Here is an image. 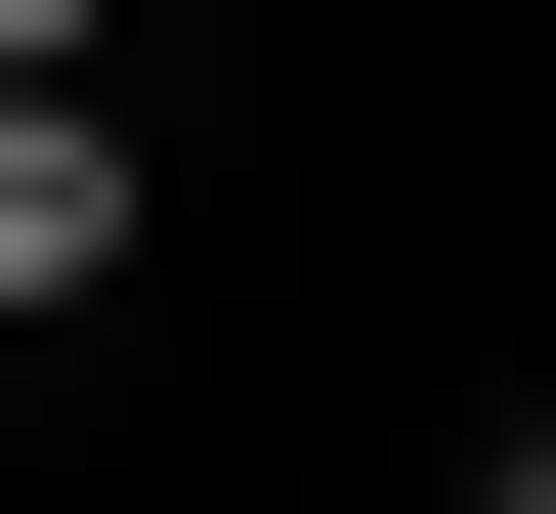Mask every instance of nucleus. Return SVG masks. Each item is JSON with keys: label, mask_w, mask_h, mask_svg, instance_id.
<instances>
[{"label": "nucleus", "mask_w": 556, "mask_h": 514, "mask_svg": "<svg viewBox=\"0 0 556 514\" xmlns=\"http://www.w3.org/2000/svg\"><path fill=\"white\" fill-rule=\"evenodd\" d=\"M129 215H172V172H129V86H86V43H0V343H86V300H129Z\"/></svg>", "instance_id": "obj_1"}, {"label": "nucleus", "mask_w": 556, "mask_h": 514, "mask_svg": "<svg viewBox=\"0 0 556 514\" xmlns=\"http://www.w3.org/2000/svg\"><path fill=\"white\" fill-rule=\"evenodd\" d=\"M0 43H129V0H0Z\"/></svg>", "instance_id": "obj_2"}]
</instances>
